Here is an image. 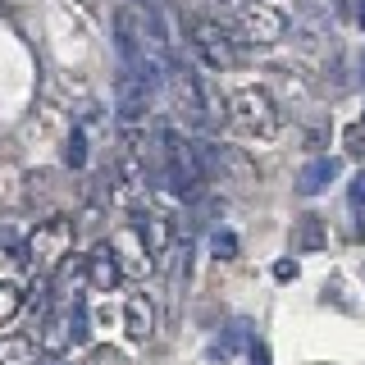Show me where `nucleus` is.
<instances>
[{
	"mask_svg": "<svg viewBox=\"0 0 365 365\" xmlns=\"http://www.w3.org/2000/svg\"><path fill=\"white\" fill-rule=\"evenodd\" d=\"M338 169H342L338 155H319V160H311V165L297 174V192H302V197H319V192H324L329 182L338 178Z\"/></svg>",
	"mask_w": 365,
	"mask_h": 365,
	"instance_id": "nucleus-9",
	"label": "nucleus"
},
{
	"mask_svg": "<svg viewBox=\"0 0 365 365\" xmlns=\"http://www.w3.org/2000/svg\"><path fill=\"white\" fill-rule=\"evenodd\" d=\"M347 151L351 155H365V128H351L347 133Z\"/></svg>",
	"mask_w": 365,
	"mask_h": 365,
	"instance_id": "nucleus-21",
	"label": "nucleus"
},
{
	"mask_svg": "<svg viewBox=\"0 0 365 365\" xmlns=\"http://www.w3.org/2000/svg\"><path fill=\"white\" fill-rule=\"evenodd\" d=\"M155 151H160V182L169 187V197L197 201L201 192H205V182H210V178H205V169H201V160H197V146L182 142L174 128H160Z\"/></svg>",
	"mask_w": 365,
	"mask_h": 365,
	"instance_id": "nucleus-1",
	"label": "nucleus"
},
{
	"mask_svg": "<svg viewBox=\"0 0 365 365\" xmlns=\"http://www.w3.org/2000/svg\"><path fill=\"white\" fill-rule=\"evenodd\" d=\"M228 119L251 137H274L279 123H283V114H279V106H274V96L265 87H237L233 96H228Z\"/></svg>",
	"mask_w": 365,
	"mask_h": 365,
	"instance_id": "nucleus-3",
	"label": "nucleus"
},
{
	"mask_svg": "<svg viewBox=\"0 0 365 365\" xmlns=\"http://www.w3.org/2000/svg\"><path fill=\"white\" fill-rule=\"evenodd\" d=\"M210 251H215L220 260H233V256H237V237L228 233V228H215V233H210Z\"/></svg>",
	"mask_w": 365,
	"mask_h": 365,
	"instance_id": "nucleus-18",
	"label": "nucleus"
},
{
	"mask_svg": "<svg viewBox=\"0 0 365 365\" xmlns=\"http://www.w3.org/2000/svg\"><path fill=\"white\" fill-rule=\"evenodd\" d=\"M37 342H41V351H51V356H60L64 347H73V334H68V306H64V311H55V315H46Z\"/></svg>",
	"mask_w": 365,
	"mask_h": 365,
	"instance_id": "nucleus-11",
	"label": "nucleus"
},
{
	"mask_svg": "<svg viewBox=\"0 0 365 365\" xmlns=\"http://www.w3.org/2000/svg\"><path fill=\"white\" fill-rule=\"evenodd\" d=\"M324 242V224H319V215H306L302 220V233H297V251H311V247H319Z\"/></svg>",
	"mask_w": 365,
	"mask_h": 365,
	"instance_id": "nucleus-16",
	"label": "nucleus"
},
{
	"mask_svg": "<svg viewBox=\"0 0 365 365\" xmlns=\"http://www.w3.org/2000/svg\"><path fill=\"white\" fill-rule=\"evenodd\" d=\"M73 237H78L73 220H46V224L32 228L28 247H23V260H28L32 269H41V274H55L68 256H73Z\"/></svg>",
	"mask_w": 365,
	"mask_h": 365,
	"instance_id": "nucleus-2",
	"label": "nucleus"
},
{
	"mask_svg": "<svg viewBox=\"0 0 365 365\" xmlns=\"http://www.w3.org/2000/svg\"><path fill=\"white\" fill-rule=\"evenodd\" d=\"M151 324H155V311L146 297H128V306H123V329H128V338H151Z\"/></svg>",
	"mask_w": 365,
	"mask_h": 365,
	"instance_id": "nucleus-12",
	"label": "nucleus"
},
{
	"mask_svg": "<svg viewBox=\"0 0 365 365\" xmlns=\"http://www.w3.org/2000/svg\"><path fill=\"white\" fill-rule=\"evenodd\" d=\"M110 247H114V256H119L123 279H142V274H151L155 256H151V247H146V237H142V228H137V224L119 228V233L110 237Z\"/></svg>",
	"mask_w": 365,
	"mask_h": 365,
	"instance_id": "nucleus-5",
	"label": "nucleus"
},
{
	"mask_svg": "<svg viewBox=\"0 0 365 365\" xmlns=\"http://www.w3.org/2000/svg\"><path fill=\"white\" fill-rule=\"evenodd\" d=\"M137 228H142V237H146V247H151V256H165L169 242L178 237V224L169 220L165 210H146V220L137 224Z\"/></svg>",
	"mask_w": 365,
	"mask_h": 365,
	"instance_id": "nucleus-10",
	"label": "nucleus"
},
{
	"mask_svg": "<svg viewBox=\"0 0 365 365\" xmlns=\"http://www.w3.org/2000/svg\"><path fill=\"white\" fill-rule=\"evenodd\" d=\"M160 5H165V0H142V9H160Z\"/></svg>",
	"mask_w": 365,
	"mask_h": 365,
	"instance_id": "nucleus-25",
	"label": "nucleus"
},
{
	"mask_svg": "<svg viewBox=\"0 0 365 365\" xmlns=\"http://www.w3.org/2000/svg\"><path fill=\"white\" fill-rule=\"evenodd\" d=\"M361 128H365V114H361Z\"/></svg>",
	"mask_w": 365,
	"mask_h": 365,
	"instance_id": "nucleus-27",
	"label": "nucleus"
},
{
	"mask_svg": "<svg viewBox=\"0 0 365 365\" xmlns=\"http://www.w3.org/2000/svg\"><path fill=\"white\" fill-rule=\"evenodd\" d=\"M83 269H87V283L96 292H114L123 283V269H119V256H114L110 242L91 247V256H83Z\"/></svg>",
	"mask_w": 365,
	"mask_h": 365,
	"instance_id": "nucleus-7",
	"label": "nucleus"
},
{
	"mask_svg": "<svg viewBox=\"0 0 365 365\" xmlns=\"http://www.w3.org/2000/svg\"><path fill=\"white\" fill-rule=\"evenodd\" d=\"M64 165H73V169H83V165H87V137H83V133L68 137V146H64Z\"/></svg>",
	"mask_w": 365,
	"mask_h": 365,
	"instance_id": "nucleus-19",
	"label": "nucleus"
},
{
	"mask_svg": "<svg viewBox=\"0 0 365 365\" xmlns=\"http://www.w3.org/2000/svg\"><path fill=\"white\" fill-rule=\"evenodd\" d=\"M151 96H155V91L146 87L137 73H128V68H123L119 83H114V106H119V114H123L128 123H137L146 110H151Z\"/></svg>",
	"mask_w": 365,
	"mask_h": 365,
	"instance_id": "nucleus-8",
	"label": "nucleus"
},
{
	"mask_svg": "<svg viewBox=\"0 0 365 365\" xmlns=\"http://www.w3.org/2000/svg\"><path fill=\"white\" fill-rule=\"evenodd\" d=\"M251 365H269V347H265V342H251Z\"/></svg>",
	"mask_w": 365,
	"mask_h": 365,
	"instance_id": "nucleus-23",
	"label": "nucleus"
},
{
	"mask_svg": "<svg viewBox=\"0 0 365 365\" xmlns=\"http://www.w3.org/2000/svg\"><path fill=\"white\" fill-rule=\"evenodd\" d=\"M91 365H123V356H119V351H96Z\"/></svg>",
	"mask_w": 365,
	"mask_h": 365,
	"instance_id": "nucleus-24",
	"label": "nucleus"
},
{
	"mask_svg": "<svg viewBox=\"0 0 365 365\" xmlns=\"http://www.w3.org/2000/svg\"><path fill=\"white\" fill-rule=\"evenodd\" d=\"M23 311V288L19 283H0V324Z\"/></svg>",
	"mask_w": 365,
	"mask_h": 365,
	"instance_id": "nucleus-17",
	"label": "nucleus"
},
{
	"mask_svg": "<svg viewBox=\"0 0 365 365\" xmlns=\"http://www.w3.org/2000/svg\"><path fill=\"white\" fill-rule=\"evenodd\" d=\"M237 23H242V32L251 41H279L288 32V14L279 5H269V0H247Z\"/></svg>",
	"mask_w": 365,
	"mask_h": 365,
	"instance_id": "nucleus-6",
	"label": "nucleus"
},
{
	"mask_svg": "<svg viewBox=\"0 0 365 365\" xmlns=\"http://www.w3.org/2000/svg\"><path fill=\"white\" fill-rule=\"evenodd\" d=\"M274 279H279V283L297 279V260H279V265H274Z\"/></svg>",
	"mask_w": 365,
	"mask_h": 365,
	"instance_id": "nucleus-22",
	"label": "nucleus"
},
{
	"mask_svg": "<svg viewBox=\"0 0 365 365\" xmlns=\"http://www.w3.org/2000/svg\"><path fill=\"white\" fill-rule=\"evenodd\" d=\"M351 205H356V210L365 215V169H361L356 178H351Z\"/></svg>",
	"mask_w": 365,
	"mask_h": 365,
	"instance_id": "nucleus-20",
	"label": "nucleus"
},
{
	"mask_svg": "<svg viewBox=\"0 0 365 365\" xmlns=\"http://www.w3.org/2000/svg\"><path fill=\"white\" fill-rule=\"evenodd\" d=\"M192 51L201 55V64L205 68H228L237 60V46L233 37H228V28H220V23H210V19H197L192 23Z\"/></svg>",
	"mask_w": 365,
	"mask_h": 365,
	"instance_id": "nucleus-4",
	"label": "nucleus"
},
{
	"mask_svg": "<svg viewBox=\"0 0 365 365\" xmlns=\"http://www.w3.org/2000/svg\"><path fill=\"white\" fill-rule=\"evenodd\" d=\"M51 365H64V361H51Z\"/></svg>",
	"mask_w": 365,
	"mask_h": 365,
	"instance_id": "nucleus-28",
	"label": "nucleus"
},
{
	"mask_svg": "<svg viewBox=\"0 0 365 365\" xmlns=\"http://www.w3.org/2000/svg\"><path fill=\"white\" fill-rule=\"evenodd\" d=\"M0 365H41V342L37 338H5L0 342Z\"/></svg>",
	"mask_w": 365,
	"mask_h": 365,
	"instance_id": "nucleus-13",
	"label": "nucleus"
},
{
	"mask_svg": "<svg viewBox=\"0 0 365 365\" xmlns=\"http://www.w3.org/2000/svg\"><path fill=\"white\" fill-rule=\"evenodd\" d=\"M356 19H361V23H365V0H356Z\"/></svg>",
	"mask_w": 365,
	"mask_h": 365,
	"instance_id": "nucleus-26",
	"label": "nucleus"
},
{
	"mask_svg": "<svg viewBox=\"0 0 365 365\" xmlns=\"http://www.w3.org/2000/svg\"><path fill=\"white\" fill-rule=\"evenodd\" d=\"M68 306V334H73V347H83V342L91 338V315H87V302L83 297H73V302H64Z\"/></svg>",
	"mask_w": 365,
	"mask_h": 365,
	"instance_id": "nucleus-15",
	"label": "nucleus"
},
{
	"mask_svg": "<svg viewBox=\"0 0 365 365\" xmlns=\"http://www.w3.org/2000/svg\"><path fill=\"white\" fill-rule=\"evenodd\" d=\"M242 347H251V324H247V319H233V324L224 329V338L210 347V356L215 361H228V356H237Z\"/></svg>",
	"mask_w": 365,
	"mask_h": 365,
	"instance_id": "nucleus-14",
	"label": "nucleus"
}]
</instances>
